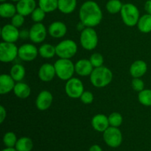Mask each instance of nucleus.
I'll return each mask as SVG.
<instances>
[{
  "label": "nucleus",
  "mask_w": 151,
  "mask_h": 151,
  "mask_svg": "<svg viewBox=\"0 0 151 151\" xmlns=\"http://www.w3.org/2000/svg\"><path fill=\"white\" fill-rule=\"evenodd\" d=\"M19 50L13 43L1 42L0 44V60L4 63L11 62L17 57Z\"/></svg>",
  "instance_id": "obj_8"
},
{
  "label": "nucleus",
  "mask_w": 151,
  "mask_h": 151,
  "mask_svg": "<svg viewBox=\"0 0 151 151\" xmlns=\"http://www.w3.org/2000/svg\"><path fill=\"white\" fill-rule=\"evenodd\" d=\"M77 6V0H58V9L61 13L69 14L75 10Z\"/></svg>",
  "instance_id": "obj_22"
},
{
  "label": "nucleus",
  "mask_w": 151,
  "mask_h": 151,
  "mask_svg": "<svg viewBox=\"0 0 151 151\" xmlns=\"http://www.w3.org/2000/svg\"><path fill=\"white\" fill-rule=\"evenodd\" d=\"M38 53L44 58H52L56 54L55 47L49 44H43L39 48Z\"/></svg>",
  "instance_id": "obj_28"
},
{
  "label": "nucleus",
  "mask_w": 151,
  "mask_h": 151,
  "mask_svg": "<svg viewBox=\"0 0 151 151\" xmlns=\"http://www.w3.org/2000/svg\"><path fill=\"white\" fill-rule=\"evenodd\" d=\"M38 51L36 47L32 44H23L19 48L18 55L24 61H31L36 58Z\"/></svg>",
  "instance_id": "obj_11"
},
{
  "label": "nucleus",
  "mask_w": 151,
  "mask_h": 151,
  "mask_svg": "<svg viewBox=\"0 0 151 151\" xmlns=\"http://www.w3.org/2000/svg\"><path fill=\"white\" fill-rule=\"evenodd\" d=\"M12 24L15 26L16 27H19L22 26L24 22V16L19 13H16L14 16L12 17Z\"/></svg>",
  "instance_id": "obj_35"
},
{
  "label": "nucleus",
  "mask_w": 151,
  "mask_h": 151,
  "mask_svg": "<svg viewBox=\"0 0 151 151\" xmlns=\"http://www.w3.org/2000/svg\"><path fill=\"white\" fill-rule=\"evenodd\" d=\"M11 1H20V0H11Z\"/></svg>",
  "instance_id": "obj_42"
},
{
  "label": "nucleus",
  "mask_w": 151,
  "mask_h": 151,
  "mask_svg": "<svg viewBox=\"0 0 151 151\" xmlns=\"http://www.w3.org/2000/svg\"><path fill=\"white\" fill-rule=\"evenodd\" d=\"M139 101L145 106H151V89H144L139 93Z\"/></svg>",
  "instance_id": "obj_30"
},
{
  "label": "nucleus",
  "mask_w": 151,
  "mask_h": 151,
  "mask_svg": "<svg viewBox=\"0 0 151 151\" xmlns=\"http://www.w3.org/2000/svg\"><path fill=\"white\" fill-rule=\"evenodd\" d=\"M17 12L16 6L10 3L3 2L0 5V16L2 18H12Z\"/></svg>",
  "instance_id": "obj_23"
},
{
  "label": "nucleus",
  "mask_w": 151,
  "mask_h": 151,
  "mask_svg": "<svg viewBox=\"0 0 151 151\" xmlns=\"http://www.w3.org/2000/svg\"><path fill=\"white\" fill-rule=\"evenodd\" d=\"M89 151H103L102 148L97 145H94L89 148Z\"/></svg>",
  "instance_id": "obj_40"
},
{
  "label": "nucleus",
  "mask_w": 151,
  "mask_h": 151,
  "mask_svg": "<svg viewBox=\"0 0 151 151\" xmlns=\"http://www.w3.org/2000/svg\"><path fill=\"white\" fill-rule=\"evenodd\" d=\"M103 139L109 147H117L122 144V133L116 127H109L103 132Z\"/></svg>",
  "instance_id": "obj_7"
},
{
  "label": "nucleus",
  "mask_w": 151,
  "mask_h": 151,
  "mask_svg": "<svg viewBox=\"0 0 151 151\" xmlns=\"http://www.w3.org/2000/svg\"><path fill=\"white\" fill-rule=\"evenodd\" d=\"M147 63L143 60H137L134 62L130 68V73L134 78H139L147 72Z\"/></svg>",
  "instance_id": "obj_20"
},
{
  "label": "nucleus",
  "mask_w": 151,
  "mask_h": 151,
  "mask_svg": "<svg viewBox=\"0 0 151 151\" xmlns=\"http://www.w3.org/2000/svg\"><path fill=\"white\" fill-rule=\"evenodd\" d=\"M4 1H6V0H0V1H1V2H4Z\"/></svg>",
  "instance_id": "obj_43"
},
{
  "label": "nucleus",
  "mask_w": 151,
  "mask_h": 151,
  "mask_svg": "<svg viewBox=\"0 0 151 151\" xmlns=\"http://www.w3.org/2000/svg\"><path fill=\"white\" fill-rule=\"evenodd\" d=\"M91 125L94 130L99 132H104L109 127V117L104 114H97L92 118Z\"/></svg>",
  "instance_id": "obj_17"
},
{
  "label": "nucleus",
  "mask_w": 151,
  "mask_h": 151,
  "mask_svg": "<svg viewBox=\"0 0 151 151\" xmlns=\"http://www.w3.org/2000/svg\"><path fill=\"white\" fill-rule=\"evenodd\" d=\"M80 40L82 47L87 50H92L95 49L98 43L97 32L93 28L88 27L83 29Z\"/></svg>",
  "instance_id": "obj_6"
},
{
  "label": "nucleus",
  "mask_w": 151,
  "mask_h": 151,
  "mask_svg": "<svg viewBox=\"0 0 151 151\" xmlns=\"http://www.w3.org/2000/svg\"><path fill=\"white\" fill-rule=\"evenodd\" d=\"M6 117V111L2 106H0V122L2 123Z\"/></svg>",
  "instance_id": "obj_38"
},
{
  "label": "nucleus",
  "mask_w": 151,
  "mask_h": 151,
  "mask_svg": "<svg viewBox=\"0 0 151 151\" xmlns=\"http://www.w3.org/2000/svg\"><path fill=\"white\" fill-rule=\"evenodd\" d=\"M79 16L84 26L93 27L100 23L103 13L97 3L94 1H86L80 8Z\"/></svg>",
  "instance_id": "obj_1"
},
{
  "label": "nucleus",
  "mask_w": 151,
  "mask_h": 151,
  "mask_svg": "<svg viewBox=\"0 0 151 151\" xmlns=\"http://www.w3.org/2000/svg\"><path fill=\"white\" fill-rule=\"evenodd\" d=\"M81 101L85 104H90L93 102L94 100V96L92 93L90 91H84L81 97Z\"/></svg>",
  "instance_id": "obj_37"
},
{
  "label": "nucleus",
  "mask_w": 151,
  "mask_h": 151,
  "mask_svg": "<svg viewBox=\"0 0 151 151\" xmlns=\"http://www.w3.org/2000/svg\"><path fill=\"white\" fill-rule=\"evenodd\" d=\"M138 28L142 32L148 33L151 32V15L145 14L139 18L138 22Z\"/></svg>",
  "instance_id": "obj_24"
},
{
  "label": "nucleus",
  "mask_w": 151,
  "mask_h": 151,
  "mask_svg": "<svg viewBox=\"0 0 151 151\" xmlns=\"http://www.w3.org/2000/svg\"><path fill=\"white\" fill-rule=\"evenodd\" d=\"M53 97L48 91H42L39 93L36 99V106L40 111H45L50 107Z\"/></svg>",
  "instance_id": "obj_13"
},
{
  "label": "nucleus",
  "mask_w": 151,
  "mask_h": 151,
  "mask_svg": "<svg viewBox=\"0 0 151 151\" xmlns=\"http://www.w3.org/2000/svg\"><path fill=\"white\" fill-rule=\"evenodd\" d=\"M123 4L119 0H109L106 4V9L112 14H115L121 11Z\"/></svg>",
  "instance_id": "obj_29"
},
{
  "label": "nucleus",
  "mask_w": 151,
  "mask_h": 151,
  "mask_svg": "<svg viewBox=\"0 0 151 151\" xmlns=\"http://www.w3.org/2000/svg\"><path fill=\"white\" fill-rule=\"evenodd\" d=\"M15 81L11 76L3 74L0 76V94H5L13 90L15 86Z\"/></svg>",
  "instance_id": "obj_18"
},
{
  "label": "nucleus",
  "mask_w": 151,
  "mask_h": 151,
  "mask_svg": "<svg viewBox=\"0 0 151 151\" xmlns=\"http://www.w3.org/2000/svg\"><path fill=\"white\" fill-rule=\"evenodd\" d=\"M67 28L64 23L61 22H55L49 27V33L53 38H61L66 33Z\"/></svg>",
  "instance_id": "obj_19"
},
{
  "label": "nucleus",
  "mask_w": 151,
  "mask_h": 151,
  "mask_svg": "<svg viewBox=\"0 0 151 151\" xmlns=\"http://www.w3.org/2000/svg\"><path fill=\"white\" fill-rule=\"evenodd\" d=\"M38 5L46 13H50L58 8V0H38Z\"/></svg>",
  "instance_id": "obj_26"
},
{
  "label": "nucleus",
  "mask_w": 151,
  "mask_h": 151,
  "mask_svg": "<svg viewBox=\"0 0 151 151\" xmlns=\"http://www.w3.org/2000/svg\"><path fill=\"white\" fill-rule=\"evenodd\" d=\"M89 60L94 68L102 66L103 64V61H104L103 56H102V55H100V53H94V54L90 57Z\"/></svg>",
  "instance_id": "obj_34"
},
{
  "label": "nucleus",
  "mask_w": 151,
  "mask_h": 151,
  "mask_svg": "<svg viewBox=\"0 0 151 151\" xmlns=\"http://www.w3.org/2000/svg\"><path fill=\"white\" fill-rule=\"evenodd\" d=\"M94 66H92L89 60L86 59H82L80 60L75 63V69L76 73L81 76H88L90 75L94 70Z\"/></svg>",
  "instance_id": "obj_15"
},
{
  "label": "nucleus",
  "mask_w": 151,
  "mask_h": 151,
  "mask_svg": "<svg viewBox=\"0 0 151 151\" xmlns=\"http://www.w3.org/2000/svg\"><path fill=\"white\" fill-rule=\"evenodd\" d=\"M35 8L36 3L35 0H20L16 4L17 13L24 16L31 14Z\"/></svg>",
  "instance_id": "obj_14"
},
{
  "label": "nucleus",
  "mask_w": 151,
  "mask_h": 151,
  "mask_svg": "<svg viewBox=\"0 0 151 151\" xmlns=\"http://www.w3.org/2000/svg\"><path fill=\"white\" fill-rule=\"evenodd\" d=\"M1 38L5 42L14 43L19 38V31L18 28L13 24H6L2 27L1 31Z\"/></svg>",
  "instance_id": "obj_12"
},
{
  "label": "nucleus",
  "mask_w": 151,
  "mask_h": 151,
  "mask_svg": "<svg viewBox=\"0 0 151 151\" xmlns=\"http://www.w3.org/2000/svg\"><path fill=\"white\" fill-rule=\"evenodd\" d=\"M56 75L63 81H68L72 78L75 72V65L69 59L60 58L55 63Z\"/></svg>",
  "instance_id": "obj_3"
},
{
  "label": "nucleus",
  "mask_w": 151,
  "mask_h": 151,
  "mask_svg": "<svg viewBox=\"0 0 151 151\" xmlns=\"http://www.w3.org/2000/svg\"><path fill=\"white\" fill-rule=\"evenodd\" d=\"M56 55L60 58L70 59L77 52L78 46L72 40H64L55 47Z\"/></svg>",
  "instance_id": "obj_5"
},
{
  "label": "nucleus",
  "mask_w": 151,
  "mask_h": 151,
  "mask_svg": "<svg viewBox=\"0 0 151 151\" xmlns=\"http://www.w3.org/2000/svg\"><path fill=\"white\" fill-rule=\"evenodd\" d=\"M45 15L46 12L44 10H43L41 7H37L31 13V17L34 22H36V23H39L41 21L44 20Z\"/></svg>",
  "instance_id": "obj_33"
},
{
  "label": "nucleus",
  "mask_w": 151,
  "mask_h": 151,
  "mask_svg": "<svg viewBox=\"0 0 151 151\" xmlns=\"http://www.w3.org/2000/svg\"><path fill=\"white\" fill-rule=\"evenodd\" d=\"M111 71L105 66L95 68L90 75V80L93 86L97 88H103L109 85L112 81Z\"/></svg>",
  "instance_id": "obj_2"
},
{
  "label": "nucleus",
  "mask_w": 151,
  "mask_h": 151,
  "mask_svg": "<svg viewBox=\"0 0 151 151\" xmlns=\"http://www.w3.org/2000/svg\"><path fill=\"white\" fill-rule=\"evenodd\" d=\"M120 13L122 21L127 26L134 27L138 24L139 19V11L134 4L131 3L123 4Z\"/></svg>",
  "instance_id": "obj_4"
},
{
  "label": "nucleus",
  "mask_w": 151,
  "mask_h": 151,
  "mask_svg": "<svg viewBox=\"0 0 151 151\" xmlns=\"http://www.w3.org/2000/svg\"><path fill=\"white\" fill-rule=\"evenodd\" d=\"M65 90L67 95L71 98H79L84 92L83 83L78 78H70L68 80Z\"/></svg>",
  "instance_id": "obj_9"
},
{
  "label": "nucleus",
  "mask_w": 151,
  "mask_h": 151,
  "mask_svg": "<svg viewBox=\"0 0 151 151\" xmlns=\"http://www.w3.org/2000/svg\"><path fill=\"white\" fill-rule=\"evenodd\" d=\"M25 75V69L22 65L15 64L10 69V76L15 81H21Z\"/></svg>",
  "instance_id": "obj_27"
},
{
  "label": "nucleus",
  "mask_w": 151,
  "mask_h": 151,
  "mask_svg": "<svg viewBox=\"0 0 151 151\" xmlns=\"http://www.w3.org/2000/svg\"><path fill=\"white\" fill-rule=\"evenodd\" d=\"M13 91L16 97L21 99H25L29 97L31 91L30 88L27 84L24 83L18 82L15 85Z\"/></svg>",
  "instance_id": "obj_21"
},
{
  "label": "nucleus",
  "mask_w": 151,
  "mask_h": 151,
  "mask_svg": "<svg viewBox=\"0 0 151 151\" xmlns=\"http://www.w3.org/2000/svg\"><path fill=\"white\" fill-rule=\"evenodd\" d=\"M109 125L112 127H116L118 128L120 126L122 122V116L120 114L117 113V112H114L110 114L109 116Z\"/></svg>",
  "instance_id": "obj_32"
},
{
  "label": "nucleus",
  "mask_w": 151,
  "mask_h": 151,
  "mask_svg": "<svg viewBox=\"0 0 151 151\" xmlns=\"http://www.w3.org/2000/svg\"><path fill=\"white\" fill-rule=\"evenodd\" d=\"M145 9L148 14L151 15V0H147L145 4Z\"/></svg>",
  "instance_id": "obj_39"
},
{
  "label": "nucleus",
  "mask_w": 151,
  "mask_h": 151,
  "mask_svg": "<svg viewBox=\"0 0 151 151\" xmlns=\"http://www.w3.org/2000/svg\"><path fill=\"white\" fill-rule=\"evenodd\" d=\"M15 147L17 151H31L33 147V143L28 137H22L18 139Z\"/></svg>",
  "instance_id": "obj_25"
},
{
  "label": "nucleus",
  "mask_w": 151,
  "mask_h": 151,
  "mask_svg": "<svg viewBox=\"0 0 151 151\" xmlns=\"http://www.w3.org/2000/svg\"><path fill=\"white\" fill-rule=\"evenodd\" d=\"M132 87L135 91L140 92L141 91L144 90V82L139 78H134L132 81Z\"/></svg>",
  "instance_id": "obj_36"
},
{
  "label": "nucleus",
  "mask_w": 151,
  "mask_h": 151,
  "mask_svg": "<svg viewBox=\"0 0 151 151\" xmlns=\"http://www.w3.org/2000/svg\"><path fill=\"white\" fill-rule=\"evenodd\" d=\"M56 75L55 69L53 65L50 63H44L41 66L38 72V77L44 82L51 81Z\"/></svg>",
  "instance_id": "obj_16"
},
{
  "label": "nucleus",
  "mask_w": 151,
  "mask_h": 151,
  "mask_svg": "<svg viewBox=\"0 0 151 151\" xmlns=\"http://www.w3.org/2000/svg\"><path fill=\"white\" fill-rule=\"evenodd\" d=\"M47 36V29L44 25L39 23H35L31 27L29 32V37L31 41L34 43H41L44 41Z\"/></svg>",
  "instance_id": "obj_10"
},
{
  "label": "nucleus",
  "mask_w": 151,
  "mask_h": 151,
  "mask_svg": "<svg viewBox=\"0 0 151 151\" xmlns=\"http://www.w3.org/2000/svg\"><path fill=\"white\" fill-rule=\"evenodd\" d=\"M1 151H17V150H16V148L14 149L13 147H7V148L4 149V150Z\"/></svg>",
  "instance_id": "obj_41"
},
{
  "label": "nucleus",
  "mask_w": 151,
  "mask_h": 151,
  "mask_svg": "<svg viewBox=\"0 0 151 151\" xmlns=\"http://www.w3.org/2000/svg\"><path fill=\"white\" fill-rule=\"evenodd\" d=\"M17 141L16 134L13 132L6 133L3 137V142H4V145L7 147H13L14 146H16Z\"/></svg>",
  "instance_id": "obj_31"
}]
</instances>
